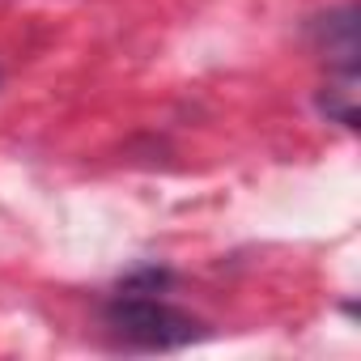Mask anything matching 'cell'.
<instances>
[{"label": "cell", "instance_id": "cell-1", "mask_svg": "<svg viewBox=\"0 0 361 361\" xmlns=\"http://www.w3.org/2000/svg\"><path fill=\"white\" fill-rule=\"evenodd\" d=\"M102 319H106V327H111V336L119 344L145 348V353L188 348V344L209 336L200 319L170 306L161 298V289H128V285H119V293L102 306Z\"/></svg>", "mask_w": 361, "mask_h": 361}, {"label": "cell", "instance_id": "cell-2", "mask_svg": "<svg viewBox=\"0 0 361 361\" xmlns=\"http://www.w3.org/2000/svg\"><path fill=\"white\" fill-rule=\"evenodd\" d=\"M310 35H314V47L323 51V60L336 73H357V9L353 5L314 18Z\"/></svg>", "mask_w": 361, "mask_h": 361}, {"label": "cell", "instance_id": "cell-3", "mask_svg": "<svg viewBox=\"0 0 361 361\" xmlns=\"http://www.w3.org/2000/svg\"><path fill=\"white\" fill-rule=\"evenodd\" d=\"M319 111L340 128H357V73H336V81L319 90Z\"/></svg>", "mask_w": 361, "mask_h": 361}]
</instances>
